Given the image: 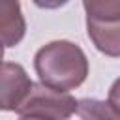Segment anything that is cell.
Masks as SVG:
<instances>
[{"label":"cell","mask_w":120,"mask_h":120,"mask_svg":"<svg viewBox=\"0 0 120 120\" xmlns=\"http://www.w3.org/2000/svg\"><path fill=\"white\" fill-rule=\"evenodd\" d=\"M77 114L81 120H120V112H116L109 101H101L96 98H82L79 99Z\"/></svg>","instance_id":"8992f818"},{"label":"cell","mask_w":120,"mask_h":120,"mask_svg":"<svg viewBox=\"0 0 120 120\" xmlns=\"http://www.w3.org/2000/svg\"><path fill=\"white\" fill-rule=\"evenodd\" d=\"M107 101H109V105H111L116 112H120V77L111 84V88H109V96H107Z\"/></svg>","instance_id":"ba28073f"},{"label":"cell","mask_w":120,"mask_h":120,"mask_svg":"<svg viewBox=\"0 0 120 120\" xmlns=\"http://www.w3.org/2000/svg\"><path fill=\"white\" fill-rule=\"evenodd\" d=\"M0 30L4 47H15L26 34V21L21 11L19 0H0Z\"/></svg>","instance_id":"5b68a950"},{"label":"cell","mask_w":120,"mask_h":120,"mask_svg":"<svg viewBox=\"0 0 120 120\" xmlns=\"http://www.w3.org/2000/svg\"><path fill=\"white\" fill-rule=\"evenodd\" d=\"M86 32L92 45L101 54L120 58V19L118 21L86 19Z\"/></svg>","instance_id":"277c9868"},{"label":"cell","mask_w":120,"mask_h":120,"mask_svg":"<svg viewBox=\"0 0 120 120\" xmlns=\"http://www.w3.org/2000/svg\"><path fill=\"white\" fill-rule=\"evenodd\" d=\"M19 120H41V118H34V116H21Z\"/></svg>","instance_id":"30bf717a"},{"label":"cell","mask_w":120,"mask_h":120,"mask_svg":"<svg viewBox=\"0 0 120 120\" xmlns=\"http://www.w3.org/2000/svg\"><path fill=\"white\" fill-rule=\"evenodd\" d=\"M34 82L30 81L26 69L15 62H4L2 66V111H17L19 105L30 94Z\"/></svg>","instance_id":"3957f363"},{"label":"cell","mask_w":120,"mask_h":120,"mask_svg":"<svg viewBox=\"0 0 120 120\" xmlns=\"http://www.w3.org/2000/svg\"><path fill=\"white\" fill-rule=\"evenodd\" d=\"M86 19L94 21H118L120 0H82Z\"/></svg>","instance_id":"52a82bcc"},{"label":"cell","mask_w":120,"mask_h":120,"mask_svg":"<svg viewBox=\"0 0 120 120\" xmlns=\"http://www.w3.org/2000/svg\"><path fill=\"white\" fill-rule=\"evenodd\" d=\"M79 99H75L69 92L51 88L47 84L34 82L26 99L15 111L19 116H34L41 120H68L73 112H77Z\"/></svg>","instance_id":"7a4b0ae2"},{"label":"cell","mask_w":120,"mask_h":120,"mask_svg":"<svg viewBox=\"0 0 120 120\" xmlns=\"http://www.w3.org/2000/svg\"><path fill=\"white\" fill-rule=\"evenodd\" d=\"M34 69L39 81L56 90L79 88L90 71L84 51L68 39H54L39 47L34 54Z\"/></svg>","instance_id":"6da1fadb"},{"label":"cell","mask_w":120,"mask_h":120,"mask_svg":"<svg viewBox=\"0 0 120 120\" xmlns=\"http://www.w3.org/2000/svg\"><path fill=\"white\" fill-rule=\"evenodd\" d=\"M32 2L41 9H58V8L66 6L69 0H32Z\"/></svg>","instance_id":"9c48e42d"}]
</instances>
